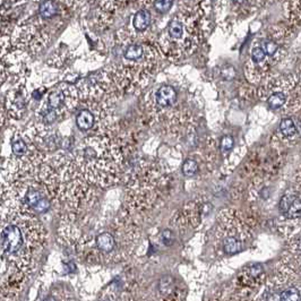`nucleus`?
<instances>
[{
    "label": "nucleus",
    "mask_w": 301,
    "mask_h": 301,
    "mask_svg": "<svg viewBox=\"0 0 301 301\" xmlns=\"http://www.w3.org/2000/svg\"><path fill=\"white\" fill-rule=\"evenodd\" d=\"M47 245V230L35 215L1 211V298L10 299L17 284L39 264Z\"/></svg>",
    "instance_id": "f257e3e1"
},
{
    "label": "nucleus",
    "mask_w": 301,
    "mask_h": 301,
    "mask_svg": "<svg viewBox=\"0 0 301 301\" xmlns=\"http://www.w3.org/2000/svg\"><path fill=\"white\" fill-rule=\"evenodd\" d=\"M134 215L124 210L98 231L83 233L74 221L64 220L59 236L86 262L92 264H117L133 255L140 240V230Z\"/></svg>",
    "instance_id": "f03ea898"
},
{
    "label": "nucleus",
    "mask_w": 301,
    "mask_h": 301,
    "mask_svg": "<svg viewBox=\"0 0 301 301\" xmlns=\"http://www.w3.org/2000/svg\"><path fill=\"white\" fill-rule=\"evenodd\" d=\"M123 141L108 128L95 130L76 146L74 159L79 170L92 186L109 187L119 182L124 169Z\"/></svg>",
    "instance_id": "7ed1b4c3"
},
{
    "label": "nucleus",
    "mask_w": 301,
    "mask_h": 301,
    "mask_svg": "<svg viewBox=\"0 0 301 301\" xmlns=\"http://www.w3.org/2000/svg\"><path fill=\"white\" fill-rule=\"evenodd\" d=\"M40 177L53 205L64 211V220L76 221L92 198L91 183L86 180L74 159L57 153L47 157Z\"/></svg>",
    "instance_id": "20e7f679"
},
{
    "label": "nucleus",
    "mask_w": 301,
    "mask_h": 301,
    "mask_svg": "<svg viewBox=\"0 0 301 301\" xmlns=\"http://www.w3.org/2000/svg\"><path fill=\"white\" fill-rule=\"evenodd\" d=\"M119 59L106 68L120 93L145 86L158 67L159 51L153 44L137 40L136 33L120 30Z\"/></svg>",
    "instance_id": "39448f33"
},
{
    "label": "nucleus",
    "mask_w": 301,
    "mask_h": 301,
    "mask_svg": "<svg viewBox=\"0 0 301 301\" xmlns=\"http://www.w3.org/2000/svg\"><path fill=\"white\" fill-rule=\"evenodd\" d=\"M183 6L169 23L159 39L160 51L170 60L193 53L202 40V14L199 2H181Z\"/></svg>",
    "instance_id": "423d86ee"
},
{
    "label": "nucleus",
    "mask_w": 301,
    "mask_h": 301,
    "mask_svg": "<svg viewBox=\"0 0 301 301\" xmlns=\"http://www.w3.org/2000/svg\"><path fill=\"white\" fill-rule=\"evenodd\" d=\"M164 175L160 165L142 161L127 175L126 205L131 215L151 210L161 194Z\"/></svg>",
    "instance_id": "0eeeda50"
},
{
    "label": "nucleus",
    "mask_w": 301,
    "mask_h": 301,
    "mask_svg": "<svg viewBox=\"0 0 301 301\" xmlns=\"http://www.w3.org/2000/svg\"><path fill=\"white\" fill-rule=\"evenodd\" d=\"M259 96L267 102L269 108L295 112L301 106V84L293 76L271 79L259 89Z\"/></svg>",
    "instance_id": "6e6552de"
},
{
    "label": "nucleus",
    "mask_w": 301,
    "mask_h": 301,
    "mask_svg": "<svg viewBox=\"0 0 301 301\" xmlns=\"http://www.w3.org/2000/svg\"><path fill=\"white\" fill-rule=\"evenodd\" d=\"M248 239V230L240 214L232 210L220 213L215 228V246L226 255L240 252Z\"/></svg>",
    "instance_id": "1a4fd4ad"
},
{
    "label": "nucleus",
    "mask_w": 301,
    "mask_h": 301,
    "mask_svg": "<svg viewBox=\"0 0 301 301\" xmlns=\"http://www.w3.org/2000/svg\"><path fill=\"white\" fill-rule=\"evenodd\" d=\"M50 41L47 24L41 19L17 26L12 36V44L25 53H36Z\"/></svg>",
    "instance_id": "9d476101"
},
{
    "label": "nucleus",
    "mask_w": 301,
    "mask_h": 301,
    "mask_svg": "<svg viewBox=\"0 0 301 301\" xmlns=\"http://www.w3.org/2000/svg\"><path fill=\"white\" fill-rule=\"evenodd\" d=\"M79 100L81 99H79L78 89L71 85L61 84L50 92L44 103L59 117L74 110L77 106Z\"/></svg>",
    "instance_id": "9b49d317"
},
{
    "label": "nucleus",
    "mask_w": 301,
    "mask_h": 301,
    "mask_svg": "<svg viewBox=\"0 0 301 301\" xmlns=\"http://www.w3.org/2000/svg\"><path fill=\"white\" fill-rule=\"evenodd\" d=\"M186 288L180 281L172 276H163L147 292L145 301H183Z\"/></svg>",
    "instance_id": "f8f14e48"
},
{
    "label": "nucleus",
    "mask_w": 301,
    "mask_h": 301,
    "mask_svg": "<svg viewBox=\"0 0 301 301\" xmlns=\"http://www.w3.org/2000/svg\"><path fill=\"white\" fill-rule=\"evenodd\" d=\"M30 94L25 88V84L23 83H16L15 85L10 89V91L7 93L6 96V108L8 115L13 118L19 119L22 118L24 112H25L26 106L29 105Z\"/></svg>",
    "instance_id": "ddd939ff"
},
{
    "label": "nucleus",
    "mask_w": 301,
    "mask_h": 301,
    "mask_svg": "<svg viewBox=\"0 0 301 301\" xmlns=\"http://www.w3.org/2000/svg\"><path fill=\"white\" fill-rule=\"evenodd\" d=\"M280 210L286 219H298L301 216V198L297 193L289 192L280 200Z\"/></svg>",
    "instance_id": "4468645a"
},
{
    "label": "nucleus",
    "mask_w": 301,
    "mask_h": 301,
    "mask_svg": "<svg viewBox=\"0 0 301 301\" xmlns=\"http://www.w3.org/2000/svg\"><path fill=\"white\" fill-rule=\"evenodd\" d=\"M266 301H301V293L293 285H285L281 289L280 285L269 286Z\"/></svg>",
    "instance_id": "2eb2a0df"
},
{
    "label": "nucleus",
    "mask_w": 301,
    "mask_h": 301,
    "mask_svg": "<svg viewBox=\"0 0 301 301\" xmlns=\"http://www.w3.org/2000/svg\"><path fill=\"white\" fill-rule=\"evenodd\" d=\"M153 102L150 106L157 109H170L177 102V92L172 86L163 85L153 94Z\"/></svg>",
    "instance_id": "dca6fc26"
},
{
    "label": "nucleus",
    "mask_w": 301,
    "mask_h": 301,
    "mask_svg": "<svg viewBox=\"0 0 301 301\" xmlns=\"http://www.w3.org/2000/svg\"><path fill=\"white\" fill-rule=\"evenodd\" d=\"M203 205L198 200H194V202L187 203L183 209L178 212L177 221L178 223H182L185 226L190 224L192 227H196L200 221V215H202Z\"/></svg>",
    "instance_id": "f3484780"
},
{
    "label": "nucleus",
    "mask_w": 301,
    "mask_h": 301,
    "mask_svg": "<svg viewBox=\"0 0 301 301\" xmlns=\"http://www.w3.org/2000/svg\"><path fill=\"white\" fill-rule=\"evenodd\" d=\"M280 41H281V39L276 35L265 36L259 41V44L262 46L263 50L265 51L266 56H267V59L271 62L272 66L276 64L275 61H278V59L280 58V53H282Z\"/></svg>",
    "instance_id": "a211bd4d"
},
{
    "label": "nucleus",
    "mask_w": 301,
    "mask_h": 301,
    "mask_svg": "<svg viewBox=\"0 0 301 301\" xmlns=\"http://www.w3.org/2000/svg\"><path fill=\"white\" fill-rule=\"evenodd\" d=\"M76 124L81 130H89L96 124V117L94 112L89 108L82 109L76 117Z\"/></svg>",
    "instance_id": "6ab92c4d"
},
{
    "label": "nucleus",
    "mask_w": 301,
    "mask_h": 301,
    "mask_svg": "<svg viewBox=\"0 0 301 301\" xmlns=\"http://www.w3.org/2000/svg\"><path fill=\"white\" fill-rule=\"evenodd\" d=\"M152 19V15L150 13V10L146 8L140 9L138 12L135 13V15L133 17V27L135 31H138V32H143L150 26Z\"/></svg>",
    "instance_id": "aec40b11"
},
{
    "label": "nucleus",
    "mask_w": 301,
    "mask_h": 301,
    "mask_svg": "<svg viewBox=\"0 0 301 301\" xmlns=\"http://www.w3.org/2000/svg\"><path fill=\"white\" fill-rule=\"evenodd\" d=\"M58 12H59L58 2L43 1V2H41L39 6V14H40V16L44 19L53 18L54 16L58 15Z\"/></svg>",
    "instance_id": "412c9836"
},
{
    "label": "nucleus",
    "mask_w": 301,
    "mask_h": 301,
    "mask_svg": "<svg viewBox=\"0 0 301 301\" xmlns=\"http://www.w3.org/2000/svg\"><path fill=\"white\" fill-rule=\"evenodd\" d=\"M280 131L283 135L284 138H295L298 134V129H297V126L291 118H284L281 120L280 123Z\"/></svg>",
    "instance_id": "4be33fe9"
},
{
    "label": "nucleus",
    "mask_w": 301,
    "mask_h": 301,
    "mask_svg": "<svg viewBox=\"0 0 301 301\" xmlns=\"http://www.w3.org/2000/svg\"><path fill=\"white\" fill-rule=\"evenodd\" d=\"M100 301H134L128 293H120L113 289H108Z\"/></svg>",
    "instance_id": "5701e85b"
},
{
    "label": "nucleus",
    "mask_w": 301,
    "mask_h": 301,
    "mask_svg": "<svg viewBox=\"0 0 301 301\" xmlns=\"http://www.w3.org/2000/svg\"><path fill=\"white\" fill-rule=\"evenodd\" d=\"M198 171H199V164L195 159L189 158L183 162L182 174L185 175L186 177H193V176H195Z\"/></svg>",
    "instance_id": "b1692460"
},
{
    "label": "nucleus",
    "mask_w": 301,
    "mask_h": 301,
    "mask_svg": "<svg viewBox=\"0 0 301 301\" xmlns=\"http://www.w3.org/2000/svg\"><path fill=\"white\" fill-rule=\"evenodd\" d=\"M155 9L160 13H165L168 12L169 9L171 8V6L174 5V2L170 1V0H159V1H154Z\"/></svg>",
    "instance_id": "393cba45"
},
{
    "label": "nucleus",
    "mask_w": 301,
    "mask_h": 301,
    "mask_svg": "<svg viewBox=\"0 0 301 301\" xmlns=\"http://www.w3.org/2000/svg\"><path fill=\"white\" fill-rule=\"evenodd\" d=\"M233 144H234V142H233V138L232 137H231V136H224L222 138V141H221V144H220L221 151H222V152H229L231 148L233 147Z\"/></svg>",
    "instance_id": "a878e982"
},
{
    "label": "nucleus",
    "mask_w": 301,
    "mask_h": 301,
    "mask_svg": "<svg viewBox=\"0 0 301 301\" xmlns=\"http://www.w3.org/2000/svg\"><path fill=\"white\" fill-rule=\"evenodd\" d=\"M296 247H297V250H299V251H301V237L299 238V239H298V241H297V244H296Z\"/></svg>",
    "instance_id": "bb28decb"
},
{
    "label": "nucleus",
    "mask_w": 301,
    "mask_h": 301,
    "mask_svg": "<svg viewBox=\"0 0 301 301\" xmlns=\"http://www.w3.org/2000/svg\"><path fill=\"white\" fill-rule=\"evenodd\" d=\"M299 130L301 131V120L299 121Z\"/></svg>",
    "instance_id": "cd10ccee"
},
{
    "label": "nucleus",
    "mask_w": 301,
    "mask_h": 301,
    "mask_svg": "<svg viewBox=\"0 0 301 301\" xmlns=\"http://www.w3.org/2000/svg\"><path fill=\"white\" fill-rule=\"evenodd\" d=\"M300 84H301V72H300Z\"/></svg>",
    "instance_id": "c85d7f7f"
},
{
    "label": "nucleus",
    "mask_w": 301,
    "mask_h": 301,
    "mask_svg": "<svg viewBox=\"0 0 301 301\" xmlns=\"http://www.w3.org/2000/svg\"><path fill=\"white\" fill-rule=\"evenodd\" d=\"M300 269H301V263H300Z\"/></svg>",
    "instance_id": "c756f323"
}]
</instances>
